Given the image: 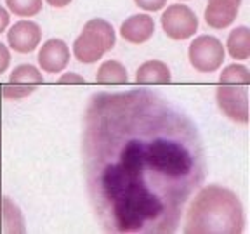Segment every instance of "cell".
<instances>
[{"mask_svg": "<svg viewBox=\"0 0 250 234\" xmlns=\"http://www.w3.org/2000/svg\"><path fill=\"white\" fill-rule=\"evenodd\" d=\"M219 109L236 123H249V89L247 85L221 83L215 90Z\"/></svg>", "mask_w": 250, "mask_h": 234, "instance_id": "5", "label": "cell"}, {"mask_svg": "<svg viewBox=\"0 0 250 234\" xmlns=\"http://www.w3.org/2000/svg\"><path fill=\"white\" fill-rule=\"evenodd\" d=\"M9 23H11V16H9L7 9H4L0 5V33H4L7 30Z\"/></svg>", "mask_w": 250, "mask_h": 234, "instance_id": "21", "label": "cell"}, {"mask_svg": "<svg viewBox=\"0 0 250 234\" xmlns=\"http://www.w3.org/2000/svg\"><path fill=\"white\" fill-rule=\"evenodd\" d=\"M0 196H2V187H0ZM0 201H2V198H0Z\"/></svg>", "mask_w": 250, "mask_h": 234, "instance_id": "23", "label": "cell"}, {"mask_svg": "<svg viewBox=\"0 0 250 234\" xmlns=\"http://www.w3.org/2000/svg\"><path fill=\"white\" fill-rule=\"evenodd\" d=\"M45 2L51 5V7L61 9V7H66V5H70L73 0H45Z\"/></svg>", "mask_w": 250, "mask_h": 234, "instance_id": "22", "label": "cell"}, {"mask_svg": "<svg viewBox=\"0 0 250 234\" xmlns=\"http://www.w3.org/2000/svg\"><path fill=\"white\" fill-rule=\"evenodd\" d=\"M188 58L191 66L200 73H212L223 66L226 49L223 42L212 35H200L189 43Z\"/></svg>", "mask_w": 250, "mask_h": 234, "instance_id": "3", "label": "cell"}, {"mask_svg": "<svg viewBox=\"0 0 250 234\" xmlns=\"http://www.w3.org/2000/svg\"><path fill=\"white\" fill-rule=\"evenodd\" d=\"M0 218L4 224V233H26V220H24L23 212L11 198H2L0 201Z\"/></svg>", "mask_w": 250, "mask_h": 234, "instance_id": "11", "label": "cell"}, {"mask_svg": "<svg viewBox=\"0 0 250 234\" xmlns=\"http://www.w3.org/2000/svg\"><path fill=\"white\" fill-rule=\"evenodd\" d=\"M219 82L221 83H242V85H249L250 83V71L243 64H229L226 66L221 75H219Z\"/></svg>", "mask_w": 250, "mask_h": 234, "instance_id": "15", "label": "cell"}, {"mask_svg": "<svg viewBox=\"0 0 250 234\" xmlns=\"http://www.w3.org/2000/svg\"><path fill=\"white\" fill-rule=\"evenodd\" d=\"M11 64V51L9 47L0 42V75H4Z\"/></svg>", "mask_w": 250, "mask_h": 234, "instance_id": "19", "label": "cell"}, {"mask_svg": "<svg viewBox=\"0 0 250 234\" xmlns=\"http://www.w3.org/2000/svg\"><path fill=\"white\" fill-rule=\"evenodd\" d=\"M155 35V21L148 14H134L122 23L120 37L125 42L141 45Z\"/></svg>", "mask_w": 250, "mask_h": 234, "instance_id": "9", "label": "cell"}, {"mask_svg": "<svg viewBox=\"0 0 250 234\" xmlns=\"http://www.w3.org/2000/svg\"><path fill=\"white\" fill-rule=\"evenodd\" d=\"M243 0H208L205 7V23L215 30L231 26L238 18L240 5Z\"/></svg>", "mask_w": 250, "mask_h": 234, "instance_id": "8", "label": "cell"}, {"mask_svg": "<svg viewBox=\"0 0 250 234\" xmlns=\"http://www.w3.org/2000/svg\"><path fill=\"white\" fill-rule=\"evenodd\" d=\"M9 83H20V85H35L39 87L43 83V77L39 68L33 64H20L9 75Z\"/></svg>", "mask_w": 250, "mask_h": 234, "instance_id": "14", "label": "cell"}, {"mask_svg": "<svg viewBox=\"0 0 250 234\" xmlns=\"http://www.w3.org/2000/svg\"><path fill=\"white\" fill-rule=\"evenodd\" d=\"M85 78L78 73H64L59 77V83H83Z\"/></svg>", "mask_w": 250, "mask_h": 234, "instance_id": "20", "label": "cell"}, {"mask_svg": "<svg viewBox=\"0 0 250 234\" xmlns=\"http://www.w3.org/2000/svg\"><path fill=\"white\" fill-rule=\"evenodd\" d=\"M162 30L172 40H188L198 31V18L191 7L172 4L162 14Z\"/></svg>", "mask_w": 250, "mask_h": 234, "instance_id": "4", "label": "cell"}, {"mask_svg": "<svg viewBox=\"0 0 250 234\" xmlns=\"http://www.w3.org/2000/svg\"><path fill=\"white\" fill-rule=\"evenodd\" d=\"M226 49L236 61H247L250 58V30L247 26H236L231 30L226 40Z\"/></svg>", "mask_w": 250, "mask_h": 234, "instance_id": "12", "label": "cell"}, {"mask_svg": "<svg viewBox=\"0 0 250 234\" xmlns=\"http://www.w3.org/2000/svg\"><path fill=\"white\" fill-rule=\"evenodd\" d=\"M5 4L14 16L31 18V16H37L42 11L43 2L42 0H5Z\"/></svg>", "mask_w": 250, "mask_h": 234, "instance_id": "16", "label": "cell"}, {"mask_svg": "<svg viewBox=\"0 0 250 234\" xmlns=\"http://www.w3.org/2000/svg\"><path fill=\"white\" fill-rule=\"evenodd\" d=\"M42 42V30L35 21L21 20L7 31V43L14 52L30 54Z\"/></svg>", "mask_w": 250, "mask_h": 234, "instance_id": "6", "label": "cell"}, {"mask_svg": "<svg viewBox=\"0 0 250 234\" xmlns=\"http://www.w3.org/2000/svg\"><path fill=\"white\" fill-rule=\"evenodd\" d=\"M117 43V35L111 26L103 18H94L87 21L82 33L73 42V56L83 64L98 62Z\"/></svg>", "mask_w": 250, "mask_h": 234, "instance_id": "2", "label": "cell"}, {"mask_svg": "<svg viewBox=\"0 0 250 234\" xmlns=\"http://www.w3.org/2000/svg\"><path fill=\"white\" fill-rule=\"evenodd\" d=\"M96 82H99V83H127L129 82V73H127V68H125L120 61L109 59V61H104L101 66H99L98 73H96Z\"/></svg>", "mask_w": 250, "mask_h": 234, "instance_id": "13", "label": "cell"}, {"mask_svg": "<svg viewBox=\"0 0 250 234\" xmlns=\"http://www.w3.org/2000/svg\"><path fill=\"white\" fill-rule=\"evenodd\" d=\"M245 227L243 205L236 193L217 184L200 189L186 215V233L240 234Z\"/></svg>", "mask_w": 250, "mask_h": 234, "instance_id": "1", "label": "cell"}, {"mask_svg": "<svg viewBox=\"0 0 250 234\" xmlns=\"http://www.w3.org/2000/svg\"><path fill=\"white\" fill-rule=\"evenodd\" d=\"M39 66L45 73H59L64 71V68L70 62V47L64 40L51 39L42 43L39 54H37Z\"/></svg>", "mask_w": 250, "mask_h": 234, "instance_id": "7", "label": "cell"}, {"mask_svg": "<svg viewBox=\"0 0 250 234\" xmlns=\"http://www.w3.org/2000/svg\"><path fill=\"white\" fill-rule=\"evenodd\" d=\"M134 4L143 9V11L156 12V11H162L167 5V0H134Z\"/></svg>", "mask_w": 250, "mask_h": 234, "instance_id": "18", "label": "cell"}, {"mask_svg": "<svg viewBox=\"0 0 250 234\" xmlns=\"http://www.w3.org/2000/svg\"><path fill=\"white\" fill-rule=\"evenodd\" d=\"M37 87L35 85H20V83H5L4 89H2V94H4L5 99H23L26 96H30Z\"/></svg>", "mask_w": 250, "mask_h": 234, "instance_id": "17", "label": "cell"}, {"mask_svg": "<svg viewBox=\"0 0 250 234\" xmlns=\"http://www.w3.org/2000/svg\"><path fill=\"white\" fill-rule=\"evenodd\" d=\"M181 2H186V0H181Z\"/></svg>", "mask_w": 250, "mask_h": 234, "instance_id": "24", "label": "cell"}, {"mask_svg": "<svg viewBox=\"0 0 250 234\" xmlns=\"http://www.w3.org/2000/svg\"><path fill=\"white\" fill-rule=\"evenodd\" d=\"M170 80V68L164 61H158V59L143 62L136 71V82L141 83V85H146V83H168Z\"/></svg>", "mask_w": 250, "mask_h": 234, "instance_id": "10", "label": "cell"}]
</instances>
